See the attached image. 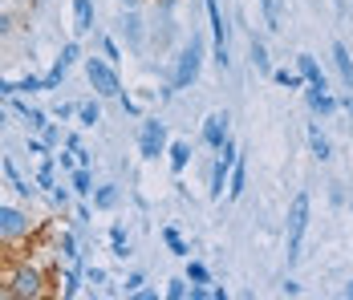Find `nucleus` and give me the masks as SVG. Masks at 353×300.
<instances>
[{"instance_id":"nucleus-1","label":"nucleus","mask_w":353,"mask_h":300,"mask_svg":"<svg viewBox=\"0 0 353 300\" xmlns=\"http://www.w3.org/2000/svg\"><path fill=\"white\" fill-rule=\"evenodd\" d=\"M309 191H301L292 207H288V219H284V256H288V268L301 260V243H305V228H309Z\"/></svg>"},{"instance_id":"nucleus-2","label":"nucleus","mask_w":353,"mask_h":300,"mask_svg":"<svg viewBox=\"0 0 353 300\" xmlns=\"http://www.w3.org/2000/svg\"><path fill=\"white\" fill-rule=\"evenodd\" d=\"M199 69H203V37L191 33V41L179 49V57H175V77H171V86H175V90H191V86L199 81Z\"/></svg>"},{"instance_id":"nucleus-3","label":"nucleus","mask_w":353,"mask_h":300,"mask_svg":"<svg viewBox=\"0 0 353 300\" xmlns=\"http://www.w3.org/2000/svg\"><path fill=\"white\" fill-rule=\"evenodd\" d=\"M85 77L94 86L98 98H122V77H118V66L106 61V57H85Z\"/></svg>"},{"instance_id":"nucleus-4","label":"nucleus","mask_w":353,"mask_h":300,"mask_svg":"<svg viewBox=\"0 0 353 300\" xmlns=\"http://www.w3.org/2000/svg\"><path fill=\"white\" fill-rule=\"evenodd\" d=\"M171 138H167V122L163 118H142V130H139V154L146 163H154L159 154H167Z\"/></svg>"},{"instance_id":"nucleus-5","label":"nucleus","mask_w":353,"mask_h":300,"mask_svg":"<svg viewBox=\"0 0 353 300\" xmlns=\"http://www.w3.org/2000/svg\"><path fill=\"white\" fill-rule=\"evenodd\" d=\"M236 159H240V150H236V142L228 138L223 146H219V154H215V167H212V187H208V195L215 203L223 199V187H228V179H232V167H236Z\"/></svg>"},{"instance_id":"nucleus-6","label":"nucleus","mask_w":353,"mask_h":300,"mask_svg":"<svg viewBox=\"0 0 353 300\" xmlns=\"http://www.w3.org/2000/svg\"><path fill=\"white\" fill-rule=\"evenodd\" d=\"M208 4V21H212V37H215V66L228 69L232 57H228V25H223V12H219V0H203Z\"/></svg>"},{"instance_id":"nucleus-7","label":"nucleus","mask_w":353,"mask_h":300,"mask_svg":"<svg viewBox=\"0 0 353 300\" xmlns=\"http://www.w3.org/2000/svg\"><path fill=\"white\" fill-rule=\"evenodd\" d=\"M199 138H203L212 150H219V146L232 138V114H228V110H212V114H208V122H203V134H199Z\"/></svg>"},{"instance_id":"nucleus-8","label":"nucleus","mask_w":353,"mask_h":300,"mask_svg":"<svg viewBox=\"0 0 353 300\" xmlns=\"http://www.w3.org/2000/svg\"><path fill=\"white\" fill-rule=\"evenodd\" d=\"M25 232H29V215L21 207L0 203V239H12V235H25Z\"/></svg>"},{"instance_id":"nucleus-9","label":"nucleus","mask_w":353,"mask_h":300,"mask_svg":"<svg viewBox=\"0 0 353 300\" xmlns=\"http://www.w3.org/2000/svg\"><path fill=\"white\" fill-rule=\"evenodd\" d=\"M305 101H309V110L321 114V118H329V114H337V110H341V101L333 98L329 90H313V86H305Z\"/></svg>"},{"instance_id":"nucleus-10","label":"nucleus","mask_w":353,"mask_h":300,"mask_svg":"<svg viewBox=\"0 0 353 300\" xmlns=\"http://www.w3.org/2000/svg\"><path fill=\"white\" fill-rule=\"evenodd\" d=\"M94 17H98L94 0H73V37L94 33Z\"/></svg>"},{"instance_id":"nucleus-11","label":"nucleus","mask_w":353,"mask_h":300,"mask_svg":"<svg viewBox=\"0 0 353 300\" xmlns=\"http://www.w3.org/2000/svg\"><path fill=\"white\" fill-rule=\"evenodd\" d=\"M296 73H301V77H305L313 90H329V81H325V69L317 66V57H313V53H301V57H296Z\"/></svg>"},{"instance_id":"nucleus-12","label":"nucleus","mask_w":353,"mask_h":300,"mask_svg":"<svg viewBox=\"0 0 353 300\" xmlns=\"http://www.w3.org/2000/svg\"><path fill=\"white\" fill-rule=\"evenodd\" d=\"M118 33L126 37V45H130V49H142V21H139V12H134V8H126V12L118 17Z\"/></svg>"},{"instance_id":"nucleus-13","label":"nucleus","mask_w":353,"mask_h":300,"mask_svg":"<svg viewBox=\"0 0 353 300\" xmlns=\"http://www.w3.org/2000/svg\"><path fill=\"white\" fill-rule=\"evenodd\" d=\"M333 66H337V73H341V86L353 94V57H350V49H345L341 41H333Z\"/></svg>"},{"instance_id":"nucleus-14","label":"nucleus","mask_w":353,"mask_h":300,"mask_svg":"<svg viewBox=\"0 0 353 300\" xmlns=\"http://www.w3.org/2000/svg\"><path fill=\"white\" fill-rule=\"evenodd\" d=\"M12 292H17V297H37V292H41V276H37V268H21V272L12 276Z\"/></svg>"},{"instance_id":"nucleus-15","label":"nucleus","mask_w":353,"mask_h":300,"mask_svg":"<svg viewBox=\"0 0 353 300\" xmlns=\"http://www.w3.org/2000/svg\"><path fill=\"white\" fill-rule=\"evenodd\" d=\"M12 110H17V114H21V118L29 122V130H45V126H49V114H41V110H33L29 101H21L17 94H12Z\"/></svg>"},{"instance_id":"nucleus-16","label":"nucleus","mask_w":353,"mask_h":300,"mask_svg":"<svg viewBox=\"0 0 353 300\" xmlns=\"http://www.w3.org/2000/svg\"><path fill=\"white\" fill-rule=\"evenodd\" d=\"M167 154H171V170H175V179H179V174L187 170V163H191V154H195V150H191V142L175 138V142L167 146Z\"/></svg>"},{"instance_id":"nucleus-17","label":"nucleus","mask_w":353,"mask_h":300,"mask_svg":"<svg viewBox=\"0 0 353 300\" xmlns=\"http://www.w3.org/2000/svg\"><path fill=\"white\" fill-rule=\"evenodd\" d=\"M110 252H114L118 260H126V256H130V235H126L122 223H110Z\"/></svg>"},{"instance_id":"nucleus-18","label":"nucleus","mask_w":353,"mask_h":300,"mask_svg":"<svg viewBox=\"0 0 353 300\" xmlns=\"http://www.w3.org/2000/svg\"><path fill=\"white\" fill-rule=\"evenodd\" d=\"M309 146H313V159H321V163H329V159H333V146H329V138L321 134L317 122L309 126Z\"/></svg>"},{"instance_id":"nucleus-19","label":"nucleus","mask_w":353,"mask_h":300,"mask_svg":"<svg viewBox=\"0 0 353 300\" xmlns=\"http://www.w3.org/2000/svg\"><path fill=\"white\" fill-rule=\"evenodd\" d=\"M244 183H248V163L244 159H236L232 179H228V199H240V195H244Z\"/></svg>"},{"instance_id":"nucleus-20","label":"nucleus","mask_w":353,"mask_h":300,"mask_svg":"<svg viewBox=\"0 0 353 300\" xmlns=\"http://www.w3.org/2000/svg\"><path fill=\"white\" fill-rule=\"evenodd\" d=\"M4 174H8V183H12V191H17V195H25V199H33V195H37L33 183H25V179L17 174V163H12V159H4Z\"/></svg>"},{"instance_id":"nucleus-21","label":"nucleus","mask_w":353,"mask_h":300,"mask_svg":"<svg viewBox=\"0 0 353 300\" xmlns=\"http://www.w3.org/2000/svg\"><path fill=\"white\" fill-rule=\"evenodd\" d=\"M70 187L77 191V195H94V174H90V167L70 170Z\"/></svg>"},{"instance_id":"nucleus-22","label":"nucleus","mask_w":353,"mask_h":300,"mask_svg":"<svg viewBox=\"0 0 353 300\" xmlns=\"http://www.w3.org/2000/svg\"><path fill=\"white\" fill-rule=\"evenodd\" d=\"M77 118H81L85 130H94V126L102 122V106H98V101H81V106H77Z\"/></svg>"},{"instance_id":"nucleus-23","label":"nucleus","mask_w":353,"mask_h":300,"mask_svg":"<svg viewBox=\"0 0 353 300\" xmlns=\"http://www.w3.org/2000/svg\"><path fill=\"white\" fill-rule=\"evenodd\" d=\"M252 66L272 77V61H268V49H264V41H260V37H252Z\"/></svg>"},{"instance_id":"nucleus-24","label":"nucleus","mask_w":353,"mask_h":300,"mask_svg":"<svg viewBox=\"0 0 353 300\" xmlns=\"http://www.w3.org/2000/svg\"><path fill=\"white\" fill-rule=\"evenodd\" d=\"M272 81L284 86V90H305V86H309V81H305L301 73H292V69H272Z\"/></svg>"},{"instance_id":"nucleus-25","label":"nucleus","mask_w":353,"mask_h":300,"mask_svg":"<svg viewBox=\"0 0 353 300\" xmlns=\"http://www.w3.org/2000/svg\"><path fill=\"white\" fill-rule=\"evenodd\" d=\"M94 207H98V211H110V207H118V187H114V183L98 187V191H94Z\"/></svg>"},{"instance_id":"nucleus-26","label":"nucleus","mask_w":353,"mask_h":300,"mask_svg":"<svg viewBox=\"0 0 353 300\" xmlns=\"http://www.w3.org/2000/svg\"><path fill=\"white\" fill-rule=\"evenodd\" d=\"M260 12H264V25L276 33L281 29V0H260Z\"/></svg>"},{"instance_id":"nucleus-27","label":"nucleus","mask_w":353,"mask_h":300,"mask_svg":"<svg viewBox=\"0 0 353 300\" xmlns=\"http://www.w3.org/2000/svg\"><path fill=\"white\" fill-rule=\"evenodd\" d=\"M163 239H167L171 256H191V248L183 243V235H179V228H163Z\"/></svg>"},{"instance_id":"nucleus-28","label":"nucleus","mask_w":353,"mask_h":300,"mask_svg":"<svg viewBox=\"0 0 353 300\" xmlns=\"http://www.w3.org/2000/svg\"><path fill=\"white\" fill-rule=\"evenodd\" d=\"M12 90H17V94H41V90H45V77H37V73H25L21 81H12Z\"/></svg>"},{"instance_id":"nucleus-29","label":"nucleus","mask_w":353,"mask_h":300,"mask_svg":"<svg viewBox=\"0 0 353 300\" xmlns=\"http://www.w3.org/2000/svg\"><path fill=\"white\" fill-rule=\"evenodd\" d=\"M57 248H61V256H65L70 264H81V252H77V239H73L70 232H61V239H57Z\"/></svg>"},{"instance_id":"nucleus-30","label":"nucleus","mask_w":353,"mask_h":300,"mask_svg":"<svg viewBox=\"0 0 353 300\" xmlns=\"http://www.w3.org/2000/svg\"><path fill=\"white\" fill-rule=\"evenodd\" d=\"M167 297L171 300H191V280H187V276L171 280V284H167Z\"/></svg>"},{"instance_id":"nucleus-31","label":"nucleus","mask_w":353,"mask_h":300,"mask_svg":"<svg viewBox=\"0 0 353 300\" xmlns=\"http://www.w3.org/2000/svg\"><path fill=\"white\" fill-rule=\"evenodd\" d=\"M187 280H191V284H212V272H208V264L191 260V264H187Z\"/></svg>"},{"instance_id":"nucleus-32","label":"nucleus","mask_w":353,"mask_h":300,"mask_svg":"<svg viewBox=\"0 0 353 300\" xmlns=\"http://www.w3.org/2000/svg\"><path fill=\"white\" fill-rule=\"evenodd\" d=\"M81 280H85L90 288H102V284H106V272H102V268H81Z\"/></svg>"},{"instance_id":"nucleus-33","label":"nucleus","mask_w":353,"mask_h":300,"mask_svg":"<svg viewBox=\"0 0 353 300\" xmlns=\"http://www.w3.org/2000/svg\"><path fill=\"white\" fill-rule=\"evenodd\" d=\"M102 57H106V61H114V66L122 61V49H118V41H114V37H102Z\"/></svg>"},{"instance_id":"nucleus-34","label":"nucleus","mask_w":353,"mask_h":300,"mask_svg":"<svg viewBox=\"0 0 353 300\" xmlns=\"http://www.w3.org/2000/svg\"><path fill=\"white\" fill-rule=\"evenodd\" d=\"M77 114V106H70V101H57L53 110H49V118H57V122H65V118H73Z\"/></svg>"},{"instance_id":"nucleus-35","label":"nucleus","mask_w":353,"mask_h":300,"mask_svg":"<svg viewBox=\"0 0 353 300\" xmlns=\"http://www.w3.org/2000/svg\"><path fill=\"white\" fill-rule=\"evenodd\" d=\"M41 138H45V142H49V146H57V142H61V130H57V126H53V122H49V126H45V130H41Z\"/></svg>"},{"instance_id":"nucleus-36","label":"nucleus","mask_w":353,"mask_h":300,"mask_svg":"<svg viewBox=\"0 0 353 300\" xmlns=\"http://www.w3.org/2000/svg\"><path fill=\"white\" fill-rule=\"evenodd\" d=\"M49 199L57 203V207H65V203H70V191H65V187H53V191H49Z\"/></svg>"},{"instance_id":"nucleus-37","label":"nucleus","mask_w":353,"mask_h":300,"mask_svg":"<svg viewBox=\"0 0 353 300\" xmlns=\"http://www.w3.org/2000/svg\"><path fill=\"white\" fill-rule=\"evenodd\" d=\"M142 284H146V280H142V272H130V276H126V292H139Z\"/></svg>"},{"instance_id":"nucleus-38","label":"nucleus","mask_w":353,"mask_h":300,"mask_svg":"<svg viewBox=\"0 0 353 300\" xmlns=\"http://www.w3.org/2000/svg\"><path fill=\"white\" fill-rule=\"evenodd\" d=\"M77 150H70V154H57V163H61V170H77V159H73Z\"/></svg>"},{"instance_id":"nucleus-39","label":"nucleus","mask_w":353,"mask_h":300,"mask_svg":"<svg viewBox=\"0 0 353 300\" xmlns=\"http://www.w3.org/2000/svg\"><path fill=\"white\" fill-rule=\"evenodd\" d=\"M281 292H284V297H296V292H301V284H296V280H284Z\"/></svg>"},{"instance_id":"nucleus-40","label":"nucleus","mask_w":353,"mask_h":300,"mask_svg":"<svg viewBox=\"0 0 353 300\" xmlns=\"http://www.w3.org/2000/svg\"><path fill=\"white\" fill-rule=\"evenodd\" d=\"M90 163H94V154H90V150H81V146H77V167H90Z\"/></svg>"},{"instance_id":"nucleus-41","label":"nucleus","mask_w":353,"mask_h":300,"mask_svg":"<svg viewBox=\"0 0 353 300\" xmlns=\"http://www.w3.org/2000/svg\"><path fill=\"white\" fill-rule=\"evenodd\" d=\"M12 94H17V90H12V81H4V77H0V98H12Z\"/></svg>"},{"instance_id":"nucleus-42","label":"nucleus","mask_w":353,"mask_h":300,"mask_svg":"<svg viewBox=\"0 0 353 300\" xmlns=\"http://www.w3.org/2000/svg\"><path fill=\"white\" fill-rule=\"evenodd\" d=\"M8 29H12V17H4V12H0V37L8 33Z\"/></svg>"},{"instance_id":"nucleus-43","label":"nucleus","mask_w":353,"mask_h":300,"mask_svg":"<svg viewBox=\"0 0 353 300\" xmlns=\"http://www.w3.org/2000/svg\"><path fill=\"white\" fill-rule=\"evenodd\" d=\"M341 110H345V114H350V118H353V94H350V98H345V101H341Z\"/></svg>"},{"instance_id":"nucleus-44","label":"nucleus","mask_w":353,"mask_h":300,"mask_svg":"<svg viewBox=\"0 0 353 300\" xmlns=\"http://www.w3.org/2000/svg\"><path fill=\"white\" fill-rule=\"evenodd\" d=\"M118 4H122V8H139V0H118Z\"/></svg>"},{"instance_id":"nucleus-45","label":"nucleus","mask_w":353,"mask_h":300,"mask_svg":"<svg viewBox=\"0 0 353 300\" xmlns=\"http://www.w3.org/2000/svg\"><path fill=\"white\" fill-rule=\"evenodd\" d=\"M0 126H8V110H0Z\"/></svg>"},{"instance_id":"nucleus-46","label":"nucleus","mask_w":353,"mask_h":300,"mask_svg":"<svg viewBox=\"0 0 353 300\" xmlns=\"http://www.w3.org/2000/svg\"><path fill=\"white\" fill-rule=\"evenodd\" d=\"M345 297H350V300H353V280H350V284H345Z\"/></svg>"}]
</instances>
